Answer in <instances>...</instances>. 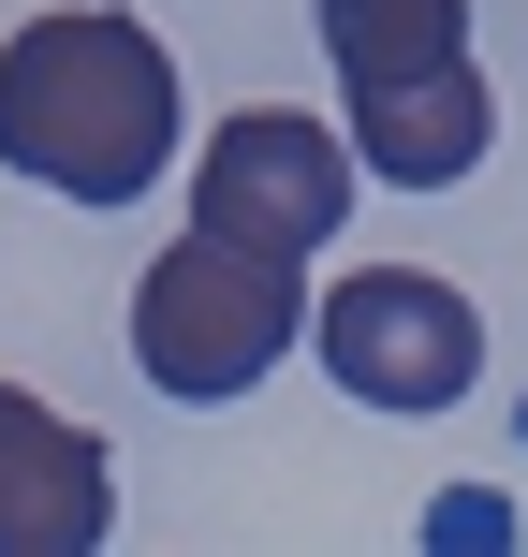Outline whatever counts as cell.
<instances>
[{"mask_svg":"<svg viewBox=\"0 0 528 557\" xmlns=\"http://www.w3.org/2000/svg\"><path fill=\"white\" fill-rule=\"evenodd\" d=\"M0 162L29 191L74 206H133L162 191L176 162V59L147 15H103V0H59L0 45Z\"/></svg>","mask_w":528,"mask_h":557,"instance_id":"cell-1","label":"cell"},{"mask_svg":"<svg viewBox=\"0 0 528 557\" xmlns=\"http://www.w3.org/2000/svg\"><path fill=\"white\" fill-rule=\"evenodd\" d=\"M308 323V278L279 250H235V235H176L162 264L133 278V367L176 396V411H221V396H250L279 352H294Z\"/></svg>","mask_w":528,"mask_h":557,"instance_id":"cell-2","label":"cell"},{"mask_svg":"<svg viewBox=\"0 0 528 557\" xmlns=\"http://www.w3.org/2000/svg\"><path fill=\"white\" fill-rule=\"evenodd\" d=\"M192 221L235 235V250L308 264L337 221H353V133L308 117V103H235L221 133H206V162H192Z\"/></svg>","mask_w":528,"mask_h":557,"instance_id":"cell-3","label":"cell"},{"mask_svg":"<svg viewBox=\"0 0 528 557\" xmlns=\"http://www.w3.org/2000/svg\"><path fill=\"white\" fill-rule=\"evenodd\" d=\"M323 382L367 396V411H455V396L484 382V308L455 294V278H412V264H367L323 294Z\"/></svg>","mask_w":528,"mask_h":557,"instance_id":"cell-4","label":"cell"},{"mask_svg":"<svg viewBox=\"0 0 528 557\" xmlns=\"http://www.w3.org/2000/svg\"><path fill=\"white\" fill-rule=\"evenodd\" d=\"M118 529V455L29 382H0V557H88Z\"/></svg>","mask_w":528,"mask_h":557,"instance_id":"cell-5","label":"cell"},{"mask_svg":"<svg viewBox=\"0 0 528 557\" xmlns=\"http://www.w3.org/2000/svg\"><path fill=\"white\" fill-rule=\"evenodd\" d=\"M353 176H396V191H455V176L484 162V133H500V103H484L470 45L455 59H412V74H353Z\"/></svg>","mask_w":528,"mask_h":557,"instance_id":"cell-6","label":"cell"},{"mask_svg":"<svg viewBox=\"0 0 528 557\" xmlns=\"http://www.w3.org/2000/svg\"><path fill=\"white\" fill-rule=\"evenodd\" d=\"M308 29H323L337 88H353V74H412V59H455V45H470V0H308Z\"/></svg>","mask_w":528,"mask_h":557,"instance_id":"cell-7","label":"cell"}]
</instances>
